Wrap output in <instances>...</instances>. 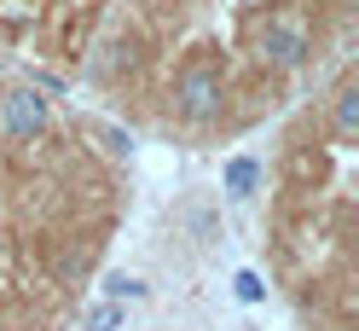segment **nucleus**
<instances>
[{"label":"nucleus","instance_id":"20e7f679","mask_svg":"<svg viewBox=\"0 0 359 331\" xmlns=\"http://www.w3.org/2000/svg\"><path fill=\"white\" fill-rule=\"evenodd\" d=\"M261 186V163L255 157H232L226 163V197H250Z\"/></svg>","mask_w":359,"mask_h":331},{"label":"nucleus","instance_id":"7ed1b4c3","mask_svg":"<svg viewBox=\"0 0 359 331\" xmlns=\"http://www.w3.org/2000/svg\"><path fill=\"white\" fill-rule=\"evenodd\" d=\"M261 53L273 58L278 70H302L313 47H307V30L296 24V18H266L261 24Z\"/></svg>","mask_w":359,"mask_h":331},{"label":"nucleus","instance_id":"0eeeda50","mask_svg":"<svg viewBox=\"0 0 359 331\" xmlns=\"http://www.w3.org/2000/svg\"><path fill=\"white\" fill-rule=\"evenodd\" d=\"M353 105H359V93L348 87V93L336 99V134H342V140H353Z\"/></svg>","mask_w":359,"mask_h":331},{"label":"nucleus","instance_id":"423d86ee","mask_svg":"<svg viewBox=\"0 0 359 331\" xmlns=\"http://www.w3.org/2000/svg\"><path fill=\"white\" fill-rule=\"evenodd\" d=\"M104 297H110V302H122V297H128V302H140V297H145V285H140V279H128V273H110V279H104Z\"/></svg>","mask_w":359,"mask_h":331},{"label":"nucleus","instance_id":"f03ea898","mask_svg":"<svg viewBox=\"0 0 359 331\" xmlns=\"http://www.w3.org/2000/svg\"><path fill=\"white\" fill-rule=\"evenodd\" d=\"M47 110H53V99L41 93V87H12V93H0V140H12V145L35 140L41 128H47Z\"/></svg>","mask_w":359,"mask_h":331},{"label":"nucleus","instance_id":"1a4fd4ad","mask_svg":"<svg viewBox=\"0 0 359 331\" xmlns=\"http://www.w3.org/2000/svg\"><path fill=\"white\" fill-rule=\"evenodd\" d=\"M93 134H99V140H104L110 151H116V157H128V151H133V140L122 134V128H110V122H93Z\"/></svg>","mask_w":359,"mask_h":331},{"label":"nucleus","instance_id":"39448f33","mask_svg":"<svg viewBox=\"0 0 359 331\" xmlns=\"http://www.w3.org/2000/svg\"><path fill=\"white\" fill-rule=\"evenodd\" d=\"M81 331H122V302H93V308H87V314H81Z\"/></svg>","mask_w":359,"mask_h":331},{"label":"nucleus","instance_id":"6e6552de","mask_svg":"<svg viewBox=\"0 0 359 331\" xmlns=\"http://www.w3.org/2000/svg\"><path fill=\"white\" fill-rule=\"evenodd\" d=\"M232 291H238V302H261V297H266V285H261V273L243 268V273L232 279Z\"/></svg>","mask_w":359,"mask_h":331},{"label":"nucleus","instance_id":"f257e3e1","mask_svg":"<svg viewBox=\"0 0 359 331\" xmlns=\"http://www.w3.org/2000/svg\"><path fill=\"white\" fill-rule=\"evenodd\" d=\"M220 99H226V76H220V64L197 58V64H186V70H180L174 105H180V117H186V122H209L215 110H220Z\"/></svg>","mask_w":359,"mask_h":331}]
</instances>
